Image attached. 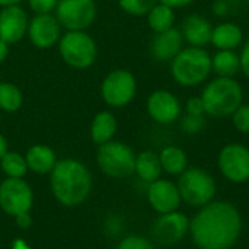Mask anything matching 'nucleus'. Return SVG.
<instances>
[{
  "label": "nucleus",
  "instance_id": "nucleus-1",
  "mask_svg": "<svg viewBox=\"0 0 249 249\" xmlns=\"http://www.w3.org/2000/svg\"><path fill=\"white\" fill-rule=\"evenodd\" d=\"M244 232L239 209L225 200H214L190 220V238L197 249H233Z\"/></svg>",
  "mask_w": 249,
  "mask_h": 249
},
{
  "label": "nucleus",
  "instance_id": "nucleus-2",
  "mask_svg": "<svg viewBox=\"0 0 249 249\" xmlns=\"http://www.w3.org/2000/svg\"><path fill=\"white\" fill-rule=\"evenodd\" d=\"M50 188L55 201L63 207H79L92 193V172L77 159H58L50 174Z\"/></svg>",
  "mask_w": 249,
  "mask_h": 249
},
{
  "label": "nucleus",
  "instance_id": "nucleus-3",
  "mask_svg": "<svg viewBox=\"0 0 249 249\" xmlns=\"http://www.w3.org/2000/svg\"><path fill=\"white\" fill-rule=\"evenodd\" d=\"M206 115L228 118L244 104V88L235 77H214L201 90Z\"/></svg>",
  "mask_w": 249,
  "mask_h": 249
},
{
  "label": "nucleus",
  "instance_id": "nucleus-4",
  "mask_svg": "<svg viewBox=\"0 0 249 249\" xmlns=\"http://www.w3.org/2000/svg\"><path fill=\"white\" fill-rule=\"evenodd\" d=\"M212 74V54L201 47H184L171 61L172 79L184 88H196Z\"/></svg>",
  "mask_w": 249,
  "mask_h": 249
},
{
  "label": "nucleus",
  "instance_id": "nucleus-5",
  "mask_svg": "<svg viewBox=\"0 0 249 249\" xmlns=\"http://www.w3.org/2000/svg\"><path fill=\"white\" fill-rule=\"evenodd\" d=\"M177 185L182 203L193 209L198 210L216 200L217 182L209 171L200 166H188L178 177Z\"/></svg>",
  "mask_w": 249,
  "mask_h": 249
},
{
  "label": "nucleus",
  "instance_id": "nucleus-6",
  "mask_svg": "<svg viewBox=\"0 0 249 249\" xmlns=\"http://www.w3.org/2000/svg\"><path fill=\"white\" fill-rule=\"evenodd\" d=\"M63 61L76 70H86L98 58V44L86 31H66L57 44Z\"/></svg>",
  "mask_w": 249,
  "mask_h": 249
},
{
  "label": "nucleus",
  "instance_id": "nucleus-7",
  "mask_svg": "<svg viewBox=\"0 0 249 249\" xmlns=\"http://www.w3.org/2000/svg\"><path fill=\"white\" fill-rule=\"evenodd\" d=\"M136 152L124 142L111 140L98 146L96 163L102 174L114 179L128 178L134 174Z\"/></svg>",
  "mask_w": 249,
  "mask_h": 249
},
{
  "label": "nucleus",
  "instance_id": "nucleus-8",
  "mask_svg": "<svg viewBox=\"0 0 249 249\" xmlns=\"http://www.w3.org/2000/svg\"><path fill=\"white\" fill-rule=\"evenodd\" d=\"M99 95L109 108H125L137 95V79L127 69L111 70L101 82Z\"/></svg>",
  "mask_w": 249,
  "mask_h": 249
},
{
  "label": "nucleus",
  "instance_id": "nucleus-9",
  "mask_svg": "<svg viewBox=\"0 0 249 249\" xmlns=\"http://www.w3.org/2000/svg\"><path fill=\"white\" fill-rule=\"evenodd\" d=\"M96 15L95 0H58L54 10V16L66 31H86L93 25Z\"/></svg>",
  "mask_w": 249,
  "mask_h": 249
},
{
  "label": "nucleus",
  "instance_id": "nucleus-10",
  "mask_svg": "<svg viewBox=\"0 0 249 249\" xmlns=\"http://www.w3.org/2000/svg\"><path fill=\"white\" fill-rule=\"evenodd\" d=\"M222 177L232 184L249 182V147L242 143H228L217 155Z\"/></svg>",
  "mask_w": 249,
  "mask_h": 249
},
{
  "label": "nucleus",
  "instance_id": "nucleus-11",
  "mask_svg": "<svg viewBox=\"0 0 249 249\" xmlns=\"http://www.w3.org/2000/svg\"><path fill=\"white\" fill-rule=\"evenodd\" d=\"M34 207L32 187L23 178H6L0 182V209L10 217L29 213Z\"/></svg>",
  "mask_w": 249,
  "mask_h": 249
},
{
  "label": "nucleus",
  "instance_id": "nucleus-12",
  "mask_svg": "<svg viewBox=\"0 0 249 249\" xmlns=\"http://www.w3.org/2000/svg\"><path fill=\"white\" fill-rule=\"evenodd\" d=\"M190 217L177 210L159 214L150 228V239L160 247H172L185 239L190 233Z\"/></svg>",
  "mask_w": 249,
  "mask_h": 249
},
{
  "label": "nucleus",
  "instance_id": "nucleus-13",
  "mask_svg": "<svg viewBox=\"0 0 249 249\" xmlns=\"http://www.w3.org/2000/svg\"><path fill=\"white\" fill-rule=\"evenodd\" d=\"M146 112L156 124L171 125L184 114L179 98L168 89H156L146 99Z\"/></svg>",
  "mask_w": 249,
  "mask_h": 249
},
{
  "label": "nucleus",
  "instance_id": "nucleus-14",
  "mask_svg": "<svg viewBox=\"0 0 249 249\" xmlns=\"http://www.w3.org/2000/svg\"><path fill=\"white\" fill-rule=\"evenodd\" d=\"M61 25L58 23L54 13L48 15H34L29 19L26 36L29 42L38 50H50L55 47L63 35Z\"/></svg>",
  "mask_w": 249,
  "mask_h": 249
},
{
  "label": "nucleus",
  "instance_id": "nucleus-15",
  "mask_svg": "<svg viewBox=\"0 0 249 249\" xmlns=\"http://www.w3.org/2000/svg\"><path fill=\"white\" fill-rule=\"evenodd\" d=\"M146 198L150 209L158 214H166L179 210L182 198L177 182L159 178L152 184H147Z\"/></svg>",
  "mask_w": 249,
  "mask_h": 249
},
{
  "label": "nucleus",
  "instance_id": "nucleus-16",
  "mask_svg": "<svg viewBox=\"0 0 249 249\" xmlns=\"http://www.w3.org/2000/svg\"><path fill=\"white\" fill-rule=\"evenodd\" d=\"M29 18L23 7L9 6L0 10V39L9 45L18 44L26 36Z\"/></svg>",
  "mask_w": 249,
  "mask_h": 249
},
{
  "label": "nucleus",
  "instance_id": "nucleus-17",
  "mask_svg": "<svg viewBox=\"0 0 249 249\" xmlns=\"http://www.w3.org/2000/svg\"><path fill=\"white\" fill-rule=\"evenodd\" d=\"M184 48V38L179 28H171L165 32L155 34L150 42V54L159 63H171Z\"/></svg>",
  "mask_w": 249,
  "mask_h": 249
},
{
  "label": "nucleus",
  "instance_id": "nucleus-18",
  "mask_svg": "<svg viewBox=\"0 0 249 249\" xmlns=\"http://www.w3.org/2000/svg\"><path fill=\"white\" fill-rule=\"evenodd\" d=\"M179 31L182 34L184 42H187L191 47L204 48L207 44H210L213 25L207 18L193 13L182 20Z\"/></svg>",
  "mask_w": 249,
  "mask_h": 249
},
{
  "label": "nucleus",
  "instance_id": "nucleus-19",
  "mask_svg": "<svg viewBox=\"0 0 249 249\" xmlns=\"http://www.w3.org/2000/svg\"><path fill=\"white\" fill-rule=\"evenodd\" d=\"M25 159H26L28 171L36 175H50L55 163L58 162L54 149H51L47 144L31 146L25 153Z\"/></svg>",
  "mask_w": 249,
  "mask_h": 249
},
{
  "label": "nucleus",
  "instance_id": "nucleus-20",
  "mask_svg": "<svg viewBox=\"0 0 249 249\" xmlns=\"http://www.w3.org/2000/svg\"><path fill=\"white\" fill-rule=\"evenodd\" d=\"M117 130H118L117 117L108 109L99 111L98 114H95V117L90 121V128H89L90 140L98 146L105 144L114 140Z\"/></svg>",
  "mask_w": 249,
  "mask_h": 249
},
{
  "label": "nucleus",
  "instance_id": "nucleus-21",
  "mask_svg": "<svg viewBox=\"0 0 249 249\" xmlns=\"http://www.w3.org/2000/svg\"><path fill=\"white\" fill-rule=\"evenodd\" d=\"M244 42V31L235 22H222L213 26L210 44L216 50H236Z\"/></svg>",
  "mask_w": 249,
  "mask_h": 249
},
{
  "label": "nucleus",
  "instance_id": "nucleus-22",
  "mask_svg": "<svg viewBox=\"0 0 249 249\" xmlns=\"http://www.w3.org/2000/svg\"><path fill=\"white\" fill-rule=\"evenodd\" d=\"M162 166L159 160V153L153 150H143L136 155V163H134V174L136 177L144 182L152 184L162 175Z\"/></svg>",
  "mask_w": 249,
  "mask_h": 249
},
{
  "label": "nucleus",
  "instance_id": "nucleus-23",
  "mask_svg": "<svg viewBox=\"0 0 249 249\" xmlns=\"http://www.w3.org/2000/svg\"><path fill=\"white\" fill-rule=\"evenodd\" d=\"M159 160H160L162 171L171 177H179L190 166L187 152L175 144L165 146L159 152Z\"/></svg>",
  "mask_w": 249,
  "mask_h": 249
},
{
  "label": "nucleus",
  "instance_id": "nucleus-24",
  "mask_svg": "<svg viewBox=\"0 0 249 249\" xmlns=\"http://www.w3.org/2000/svg\"><path fill=\"white\" fill-rule=\"evenodd\" d=\"M212 73L217 77H235L241 73V60L236 50H216L212 55Z\"/></svg>",
  "mask_w": 249,
  "mask_h": 249
},
{
  "label": "nucleus",
  "instance_id": "nucleus-25",
  "mask_svg": "<svg viewBox=\"0 0 249 249\" xmlns=\"http://www.w3.org/2000/svg\"><path fill=\"white\" fill-rule=\"evenodd\" d=\"M147 25L149 28L155 32V34H160L165 32L171 28L175 26V20H177V15H175V9L163 4V3H156L152 10L147 13Z\"/></svg>",
  "mask_w": 249,
  "mask_h": 249
},
{
  "label": "nucleus",
  "instance_id": "nucleus-26",
  "mask_svg": "<svg viewBox=\"0 0 249 249\" xmlns=\"http://www.w3.org/2000/svg\"><path fill=\"white\" fill-rule=\"evenodd\" d=\"M23 93L22 90L12 82L0 80V111L13 114L18 112L23 107Z\"/></svg>",
  "mask_w": 249,
  "mask_h": 249
},
{
  "label": "nucleus",
  "instance_id": "nucleus-27",
  "mask_svg": "<svg viewBox=\"0 0 249 249\" xmlns=\"http://www.w3.org/2000/svg\"><path fill=\"white\" fill-rule=\"evenodd\" d=\"M0 169L6 178H25L29 172L25 155L15 150H7L4 153V156L0 159Z\"/></svg>",
  "mask_w": 249,
  "mask_h": 249
},
{
  "label": "nucleus",
  "instance_id": "nucleus-28",
  "mask_svg": "<svg viewBox=\"0 0 249 249\" xmlns=\"http://www.w3.org/2000/svg\"><path fill=\"white\" fill-rule=\"evenodd\" d=\"M118 6L123 12L130 16H147L152 7L158 3V0H117Z\"/></svg>",
  "mask_w": 249,
  "mask_h": 249
},
{
  "label": "nucleus",
  "instance_id": "nucleus-29",
  "mask_svg": "<svg viewBox=\"0 0 249 249\" xmlns=\"http://www.w3.org/2000/svg\"><path fill=\"white\" fill-rule=\"evenodd\" d=\"M181 130L185 134L196 136L201 133L206 127V115H191V114H182L179 118Z\"/></svg>",
  "mask_w": 249,
  "mask_h": 249
},
{
  "label": "nucleus",
  "instance_id": "nucleus-30",
  "mask_svg": "<svg viewBox=\"0 0 249 249\" xmlns=\"http://www.w3.org/2000/svg\"><path fill=\"white\" fill-rule=\"evenodd\" d=\"M117 249H158L156 244L143 235H128L118 242Z\"/></svg>",
  "mask_w": 249,
  "mask_h": 249
},
{
  "label": "nucleus",
  "instance_id": "nucleus-31",
  "mask_svg": "<svg viewBox=\"0 0 249 249\" xmlns=\"http://www.w3.org/2000/svg\"><path fill=\"white\" fill-rule=\"evenodd\" d=\"M233 128L241 134H249V102L242 104L231 115Z\"/></svg>",
  "mask_w": 249,
  "mask_h": 249
},
{
  "label": "nucleus",
  "instance_id": "nucleus-32",
  "mask_svg": "<svg viewBox=\"0 0 249 249\" xmlns=\"http://www.w3.org/2000/svg\"><path fill=\"white\" fill-rule=\"evenodd\" d=\"M57 4H58V0H28V6L34 12V15L54 13Z\"/></svg>",
  "mask_w": 249,
  "mask_h": 249
},
{
  "label": "nucleus",
  "instance_id": "nucleus-33",
  "mask_svg": "<svg viewBox=\"0 0 249 249\" xmlns=\"http://www.w3.org/2000/svg\"><path fill=\"white\" fill-rule=\"evenodd\" d=\"M184 112L185 114H191V115H206L204 104H203L201 96H191V98H188L185 105H184Z\"/></svg>",
  "mask_w": 249,
  "mask_h": 249
},
{
  "label": "nucleus",
  "instance_id": "nucleus-34",
  "mask_svg": "<svg viewBox=\"0 0 249 249\" xmlns=\"http://www.w3.org/2000/svg\"><path fill=\"white\" fill-rule=\"evenodd\" d=\"M233 3L232 0H214L212 4V12L217 18H225L232 13Z\"/></svg>",
  "mask_w": 249,
  "mask_h": 249
},
{
  "label": "nucleus",
  "instance_id": "nucleus-35",
  "mask_svg": "<svg viewBox=\"0 0 249 249\" xmlns=\"http://www.w3.org/2000/svg\"><path fill=\"white\" fill-rule=\"evenodd\" d=\"M239 60H241V73L249 79V38L241 45Z\"/></svg>",
  "mask_w": 249,
  "mask_h": 249
},
{
  "label": "nucleus",
  "instance_id": "nucleus-36",
  "mask_svg": "<svg viewBox=\"0 0 249 249\" xmlns=\"http://www.w3.org/2000/svg\"><path fill=\"white\" fill-rule=\"evenodd\" d=\"M13 219H15L16 226H18L19 229H22V231H28V229L32 226V223H34V219H32V216H31V212H29V213L18 214V216L13 217Z\"/></svg>",
  "mask_w": 249,
  "mask_h": 249
},
{
  "label": "nucleus",
  "instance_id": "nucleus-37",
  "mask_svg": "<svg viewBox=\"0 0 249 249\" xmlns=\"http://www.w3.org/2000/svg\"><path fill=\"white\" fill-rule=\"evenodd\" d=\"M159 3H163L172 9H182V7H187L190 4H193L196 0H158Z\"/></svg>",
  "mask_w": 249,
  "mask_h": 249
},
{
  "label": "nucleus",
  "instance_id": "nucleus-38",
  "mask_svg": "<svg viewBox=\"0 0 249 249\" xmlns=\"http://www.w3.org/2000/svg\"><path fill=\"white\" fill-rule=\"evenodd\" d=\"M9 53H10V45L6 41L0 39V64L6 61V58L9 57Z\"/></svg>",
  "mask_w": 249,
  "mask_h": 249
},
{
  "label": "nucleus",
  "instance_id": "nucleus-39",
  "mask_svg": "<svg viewBox=\"0 0 249 249\" xmlns=\"http://www.w3.org/2000/svg\"><path fill=\"white\" fill-rule=\"evenodd\" d=\"M9 150V143H7V139L0 133V159L4 156V153Z\"/></svg>",
  "mask_w": 249,
  "mask_h": 249
},
{
  "label": "nucleus",
  "instance_id": "nucleus-40",
  "mask_svg": "<svg viewBox=\"0 0 249 249\" xmlns=\"http://www.w3.org/2000/svg\"><path fill=\"white\" fill-rule=\"evenodd\" d=\"M12 249H32L23 239H20V238H18V239H15L13 242H12Z\"/></svg>",
  "mask_w": 249,
  "mask_h": 249
},
{
  "label": "nucleus",
  "instance_id": "nucleus-41",
  "mask_svg": "<svg viewBox=\"0 0 249 249\" xmlns=\"http://www.w3.org/2000/svg\"><path fill=\"white\" fill-rule=\"evenodd\" d=\"M23 0H0V7H9V6H19Z\"/></svg>",
  "mask_w": 249,
  "mask_h": 249
},
{
  "label": "nucleus",
  "instance_id": "nucleus-42",
  "mask_svg": "<svg viewBox=\"0 0 249 249\" xmlns=\"http://www.w3.org/2000/svg\"><path fill=\"white\" fill-rule=\"evenodd\" d=\"M0 124H1V111H0Z\"/></svg>",
  "mask_w": 249,
  "mask_h": 249
},
{
  "label": "nucleus",
  "instance_id": "nucleus-43",
  "mask_svg": "<svg viewBox=\"0 0 249 249\" xmlns=\"http://www.w3.org/2000/svg\"><path fill=\"white\" fill-rule=\"evenodd\" d=\"M244 1H247V3H249V0H244Z\"/></svg>",
  "mask_w": 249,
  "mask_h": 249
},
{
  "label": "nucleus",
  "instance_id": "nucleus-44",
  "mask_svg": "<svg viewBox=\"0 0 249 249\" xmlns=\"http://www.w3.org/2000/svg\"><path fill=\"white\" fill-rule=\"evenodd\" d=\"M248 101H249V92H248Z\"/></svg>",
  "mask_w": 249,
  "mask_h": 249
}]
</instances>
